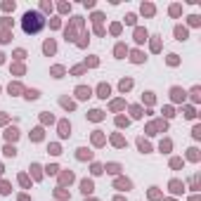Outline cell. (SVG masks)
<instances>
[{
	"instance_id": "27",
	"label": "cell",
	"mask_w": 201,
	"mask_h": 201,
	"mask_svg": "<svg viewBox=\"0 0 201 201\" xmlns=\"http://www.w3.org/2000/svg\"><path fill=\"white\" fill-rule=\"evenodd\" d=\"M57 170H59L57 166H47V173H50V175H57Z\"/></svg>"
},
{
	"instance_id": "25",
	"label": "cell",
	"mask_w": 201,
	"mask_h": 201,
	"mask_svg": "<svg viewBox=\"0 0 201 201\" xmlns=\"http://www.w3.org/2000/svg\"><path fill=\"white\" fill-rule=\"evenodd\" d=\"M144 57H142V52H133V62H142Z\"/></svg>"
},
{
	"instance_id": "24",
	"label": "cell",
	"mask_w": 201,
	"mask_h": 201,
	"mask_svg": "<svg viewBox=\"0 0 201 201\" xmlns=\"http://www.w3.org/2000/svg\"><path fill=\"white\" fill-rule=\"evenodd\" d=\"M137 144H140V149H142V151H149V144H147V142H144V140H140V142H137Z\"/></svg>"
},
{
	"instance_id": "21",
	"label": "cell",
	"mask_w": 201,
	"mask_h": 201,
	"mask_svg": "<svg viewBox=\"0 0 201 201\" xmlns=\"http://www.w3.org/2000/svg\"><path fill=\"white\" fill-rule=\"evenodd\" d=\"M0 192H2V194H10V185H7V182H0Z\"/></svg>"
},
{
	"instance_id": "34",
	"label": "cell",
	"mask_w": 201,
	"mask_h": 201,
	"mask_svg": "<svg viewBox=\"0 0 201 201\" xmlns=\"http://www.w3.org/2000/svg\"><path fill=\"white\" fill-rule=\"evenodd\" d=\"M0 173H2V166H0Z\"/></svg>"
},
{
	"instance_id": "33",
	"label": "cell",
	"mask_w": 201,
	"mask_h": 201,
	"mask_svg": "<svg viewBox=\"0 0 201 201\" xmlns=\"http://www.w3.org/2000/svg\"><path fill=\"white\" fill-rule=\"evenodd\" d=\"M114 201H126V199H121V197H116V199H114Z\"/></svg>"
},
{
	"instance_id": "23",
	"label": "cell",
	"mask_w": 201,
	"mask_h": 201,
	"mask_svg": "<svg viewBox=\"0 0 201 201\" xmlns=\"http://www.w3.org/2000/svg\"><path fill=\"white\" fill-rule=\"evenodd\" d=\"M31 137H33V140H43V130H40V128H38V130H33V135H31Z\"/></svg>"
},
{
	"instance_id": "7",
	"label": "cell",
	"mask_w": 201,
	"mask_h": 201,
	"mask_svg": "<svg viewBox=\"0 0 201 201\" xmlns=\"http://www.w3.org/2000/svg\"><path fill=\"white\" fill-rule=\"evenodd\" d=\"M5 137H7V140H17V137H19V130H17V128H7Z\"/></svg>"
},
{
	"instance_id": "20",
	"label": "cell",
	"mask_w": 201,
	"mask_h": 201,
	"mask_svg": "<svg viewBox=\"0 0 201 201\" xmlns=\"http://www.w3.org/2000/svg\"><path fill=\"white\" fill-rule=\"evenodd\" d=\"M130 85H133V81H121V90H123V92H126Z\"/></svg>"
},
{
	"instance_id": "16",
	"label": "cell",
	"mask_w": 201,
	"mask_h": 201,
	"mask_svg": "<svg viewBox=\"0 0 201 201\" xmlns=\"http://www.w3.org/2000/svg\"><path fill=\"white\" fill-rule=\"evenodd\" d=\"M62 73H64V69H62V67H55V69H52V76H55V78H62Z\"/></svg>"
},
{
	"instance_id": "1",
	"label": "cell",
	"mask_w": 201,
	"mask_h": 201,
	"mask_svg": "<svg viewBox=\"0 0 201 201\" xmlns=\"http://www.w3.org/2000/svg\"><path fill=\"white\" fill-rule=\"evenodd\" d=\"M21 26H24V31L26 33H38V31H43V26H45V19H43V14L40 12H33V10H29L26 14H24V19H21Z\"/></svg>"
},
{
	"instance_id": "11",
	"label": "cell",
	"mask_w": 201,
	"mask_h": 201,
	"mask_svg": "<svg viewBox=\"0 0 201 201\" xmlns=\"http://www.w3.org/2000/svg\"><path fill=\"white\" fill-rule=\"evenodd\" d=\"M126 52H128V50H126V45H116V57H118V59H123V57H126Z\"/></svg>"
},
{
	"instance_id": "15",
	"label": "cell",
	"mask_w": 201,
	"mask_h": 201,
	"mask_svg": "<svg viewBox=\"0 0 201 201\" xmlns=\"http://www.w3.org/2000/svg\"><path fill=\"white\" fill-rule=\"evenodd\" d=\"M2 151H5V156H17V149L14 147H5Z\"/></svg>"
},
{
	"instance_id": "14",
	"label": "cell",
	"mask_w": 201,
	"mask_h": 201,
	"mask_svg": "<svg viewBox=\"0 0 201 201\" xmlns=\"http://www.w3.org/2000/svg\"><path fill=\"white\" fill-rule=\"evenodd\" d=\"M175 35H177V40H185V38H187V31L177 26V29H175Z\"/></svg>"
},
{
	"instance_id": "2",
	"label": "cell",
	"mask_w": 201,
	"mask_h": 201,
	"mask_svg": "<svg viewBox=\"0 0 201 201\" xmlns=\"http://www.w3.org/2000/svg\"><path fill=\"white\" fill-rule=\"evenodd\" d=\"M76 97H78V100H88V97H90V88H85V85L76 88Z\"/></svg>"
},
{
	"instance_id": "9",
	"label": "cell",
	"mask_w": 201,
	"mask_h": 201,
	"mask_svg": "<svg viewBox=\"0 0 201 201\" xmlns=\"http://www.w3.org/2000/svg\"><path fill=\"white\" fill-rule=\"evenodd\" d=\"M173 100H175V102L185 100V92H182V90H180V88H173Z\"/></svg>"
},
{
	"instance_id": "5",
	"label": "cell",
	"mask_w": 201,
	"mask_h": 201,
	"mask_svg": "<svg viewBox=\"0 0 201 201\" xmlns=\"http://www.w3.org/2000/svg\"><path fill=\"white\" fill-rule=\"evenodd\" d=\"M69 133H71V126H69L67 121H62V123H59V135H62V137H67Z\"/></svg>"
},
{
	"instance_id": "30",
	"label": "cell",
	"mask_w": 201,
	"mask_h": 201,
	"mask_svg": "<svg viewBox=\"0 0 201 201\" xmlns=\"http://www.w3.org/2000/svg\"><path fill=\"white\" fill-rule=\"evenodd\" d=\"M159 47H161V45H159V40H151V50H154V52H159Z\"/></svg>"
},
{
	"instance_id": "4",
	"label": "cell",
	"mask_w": 201,
	"mask_h": 201,
	"mask_svg": "<svg viewBox=\"0 0 201 201\" xmlns=\"http://www.w3.org/2000/svg\"><path fill=\"white\" fill-rule=\"evenodd\" d=\"M81 189H83V194H90L95 187H92V182H90V180H83V182H81Z\"/></svg>"
},
{
	"instance_id": "6",
	"label": "cell",
	"mask_w": 201,
	"mask_h": 201,
	"mask_svg": "<svg viewBox=\"0 0 201 201\" xmlns=\"http://www.w3.org/2000/svg\"><path fill=\"white\" fill-rule=\"evenodd\" d=\"M135 40H137V43H144V40H147V31H144V29H137V31H135Z\"/></svg>"
},
{
	"instance_id": "10",
	"label": "cell",
	"mask_w": 201,
	"mask_h": 201,
	"mask_svg": "<svg viewBox=\"0 0 201 201\" xmlns=\"http://www.w3.org/2000/svg\"><path fill=\"white\" fill-rule=\"evenodd\" d=\"M43 50H45V55H52V52H55V43H52V40H47V43L43 45Z\"/></svg>"
},
{
	"instance_id": "32",
	"label": "cell",
	"mask_w": 201,
	"mask_h": 201,
	"mask_svg": "<svg viewBox=\"0 0 201 201\" xmlns=\"http://www.w3.org/2000/svg\"><path fill=\"white\" fill-rule=\"evenodd\" d=\"M133 116H135V118H140V116H142V114H140V106H133Z\"/></svg>"
},
{
	"instance_id": "8",
	"label": "cell",
	"mask_w": 201,
	"mask_h": 201,
	"mask_svg": "<svg viewBox=\"0 0 201 201\" xmlns=\"http://www.w3.org/2000/svg\"><path fill=\"white\" fill-rule=\"evenodd\" d=\"M78 159H81V161H85V159H92V151H88V149H78Z\"/></svg>"
},
{
	"instance_id": "13",
	"label": "cell",
	"mask_w": 201,
	"mask_h": 201,
	"mask_svg": "<svg viewBox=\"0 0 201 201\" xmlns=\"http://www.w3.org/2000/svg\"><path fill=\"white\" fill-rule=\"evenodd\" d=\"M170 189H173V192H175V194H180V192H182V189H185V187H182V185H180V182H177V180H173V182H170Z\"/></svg>"
},
{
	"instance_id": "29",
	"label": "cell",
	"mask_w": 201,
	"mask_h": 201,
	"mask_svg": "<svg viewBox=\"0 0 201 201\" xmlns=\"http://www.w3.org/2000/svg\"><path fill=\"white\" fill-rule=\"evenodd\" d=\"M92 173H95V175H100V173H102V166H100V163H95V166H92Z\"/></svg>"
},
{
	"instance_id": "19",
	"label": "cell",
	"mask_w": 201,
	"mask_h": 201,
	"mask_svg": "<svg viewBox=\"0 0 201 201\" xmlns=\"http://www.w3.org/2000/svg\"><path fill=\"white\" fill-rule=\"evenodd\" d=\"M106 170H109V173H118V170H121V166H116V163H109V166H106Z\"/></svg>"
},
{
	"instance_id": "26",
	"label": "cell",
	"mask_w": 201,
	"mask_h": 201,
	"mask_svg": "<svg viewBox=\"0 0 201 201\" xmlns=\"http://www.w3.org/2000/svg\"><path fill=\"white\" fill-rule=\"evenodd\" d=\"M14 57H17V59H24V57H26V52H24V50H17V52H14Z\"/></svg>"
},
{
	"instance_id": "12",
	"label": "cell",
	"mask_w": 201,
	"mask_h": 201,
	"mask_svg": "<svg viewBox=\"0 0 201 201\" xmlns=\"http://www.w3.org/2000/svg\"><path fill=\"white\" fill-rule=\"evenodd\" d=\"M116 187L118 189H130V180H116Z\"/></svg>"
},
{
	"instance_id": "22",
	"label": "cell",
	"mask_w": 201,
	"mask_h": 201,
	"mask_svg": "<svg viewBox=\"0 0 201 201\" xmlns=\"http://www.w3.org/2000/svg\"><path fill=\"white\" fill-rule=\"evenodd\" d=\"M71 180H73V173H64L62 175V182H71Z\"/></svg>"
},
{
	"instance_id": "18",
	"label": "cell",
	"mask_w": 201,
	"mask_h": 201,
	"mask_svg": "<svg viewBox=\"0 0 201 201\" xmlns=\"http://www.w3.org/2000/svg\"><path fill=\"white\" fill-rule=\"evenodd\" d=\"M26 100H38V90H29L26 92Z\"/></svg>"
},
{
	"instance_id": "17",
	"label": "cell",
	"mask_w": 201,
	"mask_h": 201,
	"mask_svg": "<svg viewBox=\"0 0 201 201\" xmlns=\"http://www.w3.org/2000/svg\"><path fill=\"white\" fill-rule=\"evenodd\" d=\"M90 118H92V121H100V118H102V111H100V109L90 111Z\"/></svg>"
},
{
	"instance_id": "28",
	"label": "cell",
	"mask_w": 201,
	"mask_h": 201,
	"mask_svg": "<svg viewBox=\"0 0 201 201\" xmlns=\"http://www.w3.org/2000/svg\"><path fill=\"white\" fill-rule=\"evenodd\" d=\"M168 149H170V142H168V140H166V142H161V151H168Z\"/></svg>"
},
{
	"instance_id": "31",
	"label": "cell",
	"mask_w": 201,
	"mask_h": 201,
	"mask_svg": "<svg viewBox=\"0 0 201 201\" xmlns=\"http://www.w3.org/2000/svg\"><path fill=\"white\" fill-rule=\"evenodd\" d=\"M170 163H173V168H180V166H182V161H180V159H173Z\"/></svg>"
},
{
	"instance_id": "3",
	"label": "cell",
	"mask_w": 201,
	"mask_h": 201,
	"mask_svg": "<svg viewBox=\"0 0 201 201\" xmlns=\"http://www.w3.org/2000/svg\"><path fill=\"white\" fill-rule=\"evenodd\" d=\"M97 92H100V97H104V100H106V97H109V92H111V88H109L106 83H102L100 88H97Z\"/></svg>"
}]
</instances>
